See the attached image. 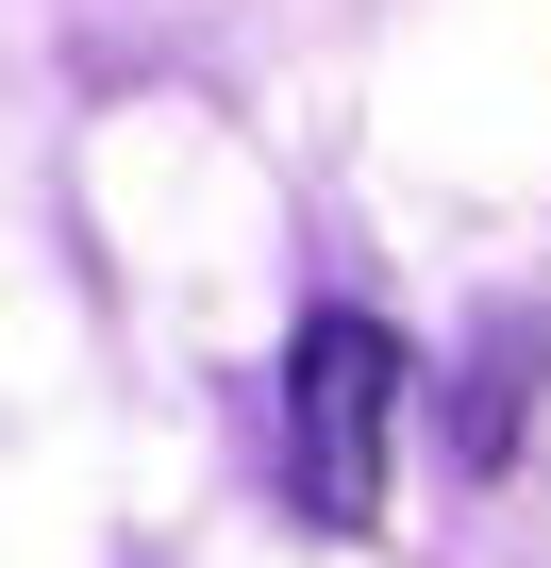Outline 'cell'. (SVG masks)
Here are the masks:
<instances>
[{
  "label": "cell",
  "mask_w": 551,
  "mask_h": 568,
  "mask_svg": "<svg viewBox=\"0 0 551 568\" xmlns=\"http://www.w3.org/2000/svg\"><path fill=\"white\" fill-rule=\"evenodd\" d=\"M401 335L385 318H302L285 352V501L318 535H368L385 518V418H401Z\"/></svg>",
  "instance_id": "1"
},
{
  "label": "cell",
  "mask_w": 551,
  "mask_h": 568,
  "mask_svg": "<svg viewBox=\"0 0 551 568\" xmlns=\"http://www.w3.org/2000/svg\"><path fill=\"white\" fill-rule=\"evenodd\" d=\"M534 368H551V318H501V335H484V368H468V418H451V452H468V468H501V452H518Z\"/></svg>",
  "instance_id": "2"
}]
</instances>
